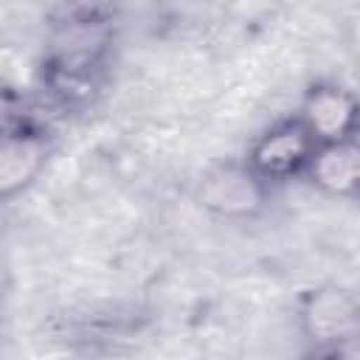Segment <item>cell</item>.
Here are the masks:
<instances>
[{"instance_id":"obj_1","label":"cell","mask_w":360,"mask_h":360,"mask_svg":"<svg viewBox=\"0 0 360 360\" xmlns=\"http://www.w3.org/2000/svg\"><path fill=\"white\" fill-rule=\"evenodd\" d=\"M112 31L53 28V42L39 62V87L59 110L87 107L107 82Z\"/></svg>"},{"instance_id":"obj_2","label":"cell","mask_w":360,"mask_h":360,"mask_svg":"<svg viewBox=\"0 0 360 360\" xmlns=\"http://www.w3.org/2000/svg\"><path fill=\"white\" fill-rule=\"evenodd\" d=\"M295 326L309 354L338 360H354L360 354V301L338 281L312 284L298 292Z\"/></svg>"},{"instance_id":"obj_3","label":"cell","mask_w":360,"mask_h":360,"mask_svg":"<svg viewBox=\"0 0 360 360\" xmlns=\"http://www.w3.org/2000/svg\"><path fill=\"white\" fill-rule=\"evenodd\" d=\"M273 188L245 163V158H228L208 166L197 186V205L219 222H253L270 205Z\"/></svg>"},{"instance_id":"obj_4","label":"cell","mask_w":360,"mask_h":360,"mask_svg":"<svg viewBox=\"0 0 360 360\" xmlns=\"http://www.w3.org/2000/svg\"><path fill=\"white\" fill-rule=\"evenodd\" d=\"M315 152V141L307 127L292 115L264 127L245 152V163L270 186H284L295 177H304L307 163Z\"/></svg>"},{"instance_id":"obj_5","label":"cell","mask_w":360,"mask_h":360,"mask_svg":"<svg viewBox=\"0 0 360 360\" xmlns=\"http://www.w3.org/2000/svg\"><path fill=\"white\" fill-rule=\"evenodd\" d=\"M295 118L307 127L315 143H335L357 138L360 104L352 87L338 79H315L301 93Z\"/></svg>"},{"instance_id":"obj_6","label":"cell","mask_w":360,"mask_h":360,"mask_svg":"<svg viewBox=\"0 0 360 360\" xmlns=\"http://www.w3.org/2000/svg\"><path fill=\"white\" fill-rule=\"evenodd\" d=\"M53 143L45 127L0 138V205L22 197L45 172Z\"/></svg>"},{"instance_id":"obj_7","label":"cell","mask_w":360,"mask_h":360,"mask_svg":"<svg viewBox=\"0 0 360 360\" xmlns=\"http://www.w3.org/2000/svg\"><path fill=\"white\" fill-rule=\"evenodd\" d=\"M304 180L329 200H354L360 191V143L357 138L315 143Z\"/></svg>"},{"instance_id":"obj_8","label":"cell","mask_w":360,"mask_h":360,"mask_svg":"<svg viewBox=\"0 0 360 360\" xmlns=\"http://www.w3.org/2000/svg\"><path fill=\"white\" fill-rule=\"evenodd\" d=\"M118 0H59L53 8V28L73 31H112Z\"/></svg>"},{"instance_id":"obj_9","label":"cell","mask_w":360,"mask_h":360,"mask_svg":"<svg viewBox=\"0 0 360 360\" xmlns=\"http://www.w3.org/2000/svg\"><path fill=\"white\" fill-rule=\"evenodd\" d=\"M39 127L45 124L37 115V107L22 96V90L0 84V138H11Z\"/></svg>"},{"instance_id":"obj_10","label":"cell","mask_w":360,"mask_h":360,"mask_svg":"<svg viewBox=\"0 0 360 360\" xmlns=\"http://www.w3.org/2000/svg\"><path fill=\"white\" fill-rule=\"evenodd\" d=\"M11 290H14V270H11L8 256L0 250V312H3V307H6V301H8V295H11Z\"/></svg>"}]
</instances>
